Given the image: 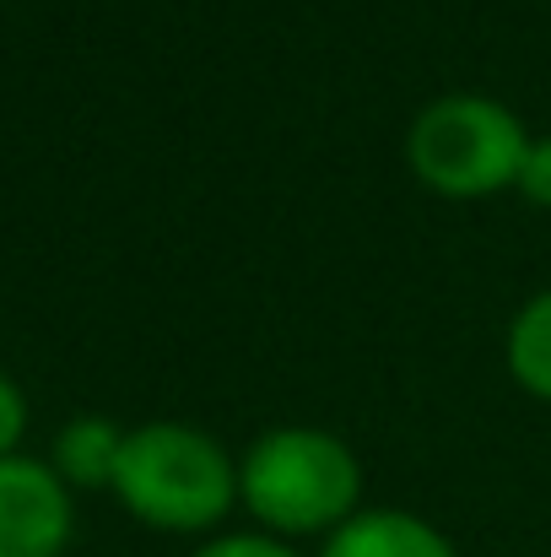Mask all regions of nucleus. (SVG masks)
I'll use <instances>...</instances> for the list:
<instances>
[{
	"label": "nucleus",
	"instance_id": "nucleus-2",
	"mask_svg": "<svg viewBox=\"0 0 551 557\" xmlns=\"http://www.w3.org/2000/svg\"><path fill=\"white\" fill-rule=\"evenodd\" d=\"M109 493L152 531L205 536L238 504V460L195 422H141L125 433Z\"/></svg>",
	"mask_w": 551,
	"mask_h": 557
},
{
	"label": "nucleus",
	"instance_id": "nucleus-6",
	"mask_svg": "<svg viewBox=\"0 0 551 557\" xmlns=\"http://www.w3.org/2000/svg\"><path fill=\"white\" fill-rule=\"evenodd\" d=\"M120 449H125V428L109 422V417H76L60 428L54 438V455L49 466L60 471V482L76 493H92V487H114V471H120Z\"/></svg>",
	"mask_w": 551,
	"mask_h": 557
},
{
	"label": "nucleus",
	"instance_id": "nucleus-5",
	"mask_svg": "<svg viewBox=\"0 0 551 557\" xmlns=\"http://www.w3.org/2000/svg\"><path fill=\"white\" fill-rule=\"evenodd\" d=\"M320 557H460V547L411 509H358L320 542Z\"/></svg>",
	"mask_w": 551,
	"mask_h": 557
},
{
	"label": "nucleus",
	"instance_id": "nucleus-4",
	"mask_svg": "<svg viewBox=\"0 0 551 557\" xmlns=\"http://www.w3.org/2000/svg\"><path fill=\"white\" fill-rule=\"evenodd\" d=\"M71 520V487L49 460H0V557H65Z\"/></svg>",
	"mask_w": 551,
	"mask_h": 557
},
{
	"label": "nucleus",
	"instance_id": "nucleus-7",
	"mask_svg": "<svg viewBox=\"0 0 551 557\" xmlns=\"http://www.w3.org/2000/svg\"><path fill=\"white\" fill-rule=\"evenodd\" d=\"M509 373L536 400H551V287L536 293L509 325Z\"/></svg>",
	"mask_w": 551,
	"mask_h": 557
},
{
	"label": "nucleus",
	"instance_id": "nucleus-9",
	"mask_svg": "<svg viewBox=\"0 0 551 557\" xmlns=\"http://www.w3.org/2000/svg\"><path fill=\"white\" fill-rule=\"evenodd\" d=\"M514 189H519L530 206H547L551 211V136H530V152H525V163H519Z\"/></svg>",
	"mask_w": 551,
	"mask_h": 557
},
{
	"label": "nucleus",
	"instance_id": "nucleus-3",
	"mask_svg": "<svg viewBox=\"0 0 551 557\" xmlns=\"http://www.w3.org/2000/svg\"><path fill=\"white\" fill-rule=\"evenodd\" d=\"M530 152L525 120L492 92H443L405 131V163L416 185L443 200H487L519 180Z\"/></svg>",
	"mask_w": 551,
	"mask_h": 557
},
{
	"label": "nucleus",
	"instance_id": "nucleus-8",
	"mask_svg": "<svg viewBox=\"0 0 551 557\" xmlns=\"http://www.w3.org/2000/svg\"><path fill=\"white\" fill-rule=\"evenodd\" d=\"M189 557H303L292 542H276L265 531H227V536H211L200 542Z\"/></svg>",
	"mask_w": 551,
	"mask_h": 557
},
{
	"label": "nucleus",
	"instance_id": "nucleus-1",
	"mask_svg": "<svg viewBox=\"0 0 551 557\" xmlns=\"http://www.w3.org/2000/svg\"><path fill=\"white\" fill-rule=\"evenodd\" d=\"M238 504L276 542H309L341 531L363 509V466L330 428L287 422L260 433L238 460Z\"/></svg>",
	"mask_w": 551,
	"mask_h": 557
},
{
	"label": "nucleus",
	"instance_id": "nucleus-10",
	"mask_svg": "<svg viewBox=\"0 0 551 557\" xmlns=\"http://www.w3.org/2000/svg\"><path fill=\"white\" fill-rule=\"evenodd\" d=\"M22 433H27V395L16 389V379L0 373V460L16 455Z\"/></svg>",
	"mask_w": 551,
	"mask_h": 557
}]
</instances>
